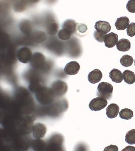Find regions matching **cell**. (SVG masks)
<instances>
[{
	"instance_id": "6da1fadb",
	"label": "cell",
	"mask_w": 135,
	"mask_h": 151,
	"mask_svg": "<svg viewBox=\"0 0 135 151\" xmlns=\"http://www.w3.org/2000/svg\"><path fill=\"white\" fill-rule=\"evenodd\" d=\"M97 96L106 99H110L112 95L113 87L107 82H101L97 88Z\"/></svg>"
},
{
	"instance_id": "7a4b0ae2",
	"label": "cell",
	"mask_w": 135,
	"mask_h": 151,
	"mask_svg": "<svg viewBox=\"0 0 135 151\" xmlns=\"http://www.w3.org/2000/svg\"><path fill=\"white\" fill-rule=\"evenodd\" d=\"M50 89L54 97H60L68 91V85L64 82L58 80L53 83Z\"/></svg>"
},
{
	"instance_id": "3957f363",
	"label": "cell",
	"mask_w": 135,
	"mask_h": 151,
	"mask_svg": "<svg viewBox=\"0 0 135 151\" xmlns=\"http://www.w3.org/2000/svg\"><path fill=\"white\" fill-rule=\"evenodd\" d=\"M38 90L36 95V98L38 102L43 104H46L52 101L54 96L50 89L42 88Z\"/></svg>"
},
{
	"instance_id": "277c9868",
	"label": "cell",
	"mask_w": 135,
	"mask_h": 151,
	"mask_svg": "<svg viewBox=\"0 0 135 151\" xmlns=\"http://www.w3.org/2000/svg\"><path fill=\"white\" fill-rule=\"evenodd\" d=\"M108 104L107 99L98 97L92 99L89 105V107L92 111H100L104 109Z\"/></svg>"
},
{
	"instance_id": "5b68a950",
	"label": "cell",
	"mask_w": 135,
	"mask_h": 151,
	"mask_svg": "<svg viewBox=\"0 0 135 151\" xmlns=\"http://www.w3.org/2000/svg\"><path fill=\"white\" fill-rule=\"evenodd\" d=\"M33 68L36 69H41L46 64V58L44 55L40 52H35L31 57L30 61Z\"/></svg>"
},
{
	"instance_id": "8992f818",
	"label": "cell",
	"mask_w": 135,
	"mask_h": 151,
	"mask_svg": "<svg viewBox=\"0 0 135 151\" xmlns=\"http://www.w3.org/2000/svg\"><path fill=\"white\" fill-rule=\"evenodd\" d=\"M32 52L30 48L23 47L20 48L17 52V58L20 62L26 64L31 60Z\"/></svg>"
},
{
	"instance_id": "52a82bcc",
	"label": "cell",
	"mask_w": 135,
	"mask_h": 151,
	"mask_svg": "<svg viewBox=\"0 0 135 151\" xmlns=\"http://www.w3.org/2000/svg\"><path fill=\"white\" fill-rule=\"evenodd\" d=\"M32 131L33 137L36 139H40L45 137L47 132V128L43 124L37 123L33 125Z\"/></svg>"
},
{
	"instance_id": "ba28073f",
	"label": "cell",
	"mask_w": 135,
	"mask_h": 151,
	"mask_svg": "<svg viewBox=\"0 0 135 151\" xmlns=\"http://www.w3.org/2000/svg\"><path fill=\"white\" fill-rule=\"evenodd\" d=\"M80 70V65L76 61H72L66 64L64 68L65 74L68 75H75L78 73Z\"/></svg>"
},
{
	"instance_id": "9c48e42d",
	"label": "cell",
	"mask_w": 135,
	"mask_h": 151,
	"mask_svg": "<svg viewBox=\"0 0 135 151\" xmlns=\"http://www.w3.org/2000/svg\"><path fill=\"white\" fill-rule=\"evenodd\" d=\"M118 41V35L113 32L109 33L106 35L104 42L106 47L108 48H112L116 45Z\"/></svg>"
},
{
	"instance_id": "30bf717a",
	"label": "cell",
	"mask_w": 135,
	"mask_h": 151,
	"mask_svg": "<svg viewBox=\"0 0 135 151\" xmlns=\"http://www.w3.org/2000/svg\"><path fill=\"white\" fill-rule=\"evenodd\" d=\"M95 28L97 31L107 35V33L111 30V27L108 22L104 21H98L96 22Z\"/></svg>"
},
{
	"instance_id": "8fae6325",
	"label": "cell",
	"mask_w": 135,
	"mask_h": 151,
	"mask_svg": "<svg viewBox=\"0 0 135 151\" xmlns=\"http://www.w3.org/2000/svg\"><path fill=\"white\" fill-rule=\"evenodd\" d=\"M103 75L100 70L95 69L89 73L88 75V80L92 84H96L101 80Z\"/></svg>"
},
{
	"instance_id": "7c38bea8",
	"label": "cell",
	"mask_w": 135,
	"mask_h": 151,
	"mask_svg": "<svg viewBox=\"0 0 135 151\" xmlns=\"http://www.w3.org/2000/svg\"><path fill=\"white\" fill-rule=\"evenodd\" d=\"M118 113H120V107L115 103L110 104L106 108V115L109 119L115 118Z\"/></svg>"
},
{
	"instance_id": "4fadbf2b",
	"label": "cell",
	"mask_w": 135,
	"mask_h": 151,
	"mask_svg": "<svg viewBox=\"0 0 135 151\" xmlns=\"http://www.w3.org/2000/svg\"><path fill=\"white\" fill-rule=\"evenodd\" d=\"M130 25V20L127 17L118 18L115 23V26L118 30H124Z\"/></svg>"
},
{
	"instance_id": "5bb4252c",
	"label": "cell",
	"mask_w": 135,
	"mask_h": 151,
	"mask_svg": "<svg viewBox=\"0 0 135 151\" xmlns=\"http://www.w3.org/2000/svg\"><path fill=\"white\" fill-rule=\"evenodd\" d=\"M77 23L74 20L68 19L63 23L62 28L66 29L70 32L72 34H73L77 30Z\"/></svg>"
},
{
	"instance_id": "9a60e30c",
	"label": "cell",
	"mask_w": 135,
	"mask_h": 151,
	"mask_svg": "<svg viewBox=\"0 0 135 151\" xmlns=\"http://www.w3.org/2000/svg\"><path fill=\"white\" fill-rule=\"evenodd\" d=\"M131 47V42L125 38L120 40L116 44V48L120 52H126L128 51Z\"/></svg>"
},
{
	"instance_id": "2e32d148",
	"label": "cell",
	"mask_w": 135,
	"mask_h": 151,
	"mask_svg": "<svg viewBox=\"0 0 135 151\" xmlns=\"http://www.w3.org/2000/svg\"><path fill=\"white\" fill-rule=\"evenodd\" d=\"M109 77L113 82L116 83H121L123 79V75L121 71L116 69H113L110 71L109 73Z\"/></svg>"
},
{
	"instance_id": "e0dca14e",
	"label": "cell",
	"mask_w": 135,
	"mask_h": 151,
	"mask_svg": "<svg viewBox=\"0 0 135 151\" xmlns=\"http://www.w3.org/2000/svg\"><path fill=\"white\" fill-rule=\"evenodd\" d=\"M123 80L128 84H133L135 82V74L131 70H126L123 74Z\"/></svg>"
},
{
	"instance_id": "ac0fdd59",
	"label": "cell",
	"mask_w": 135,
	"mask_h": 151,
	"mask_svg": "<svg viewBox=\"0 0 135 151\" xmlns=\"http://www.w3.org/2000/svg\"><path fill=\"white\" fill-rule=\"evenodd\" d=\"M59 28V25L55 21H51L47 26L48 33L50 35H54L57 33Z\"/></svg>"
},
{
	"instance_id": "d6986e66",
	"label": "cell",
	"mask_w": 135,
	"mask_h": 151,
	"mask_svg": "<svg viewBox=\"0 0 135 151\" xmlns=\"http://www.w3.org/2000/svg\"><path fill=\"white\" fill-rule=\"evenodd\" d=\"M134 62L133 58L129 55H123L120 60L121 65L125 67H129L133 65Z\"/></svg>"
},
{
	"instance_id": "ffe728a7",
	"label": "cell",
	"mask_w": 135,
	"mask_h": 151,
	"mask_svg": "<svg viewBox=\"0 0 135 151\" xmlns=\"http://www.w3.org/2000/svg\"><path fill=\"white\" fill-rule=\"evenodd\" d=\"M120 116L123 119L130 120L134 116L133 111L130 109L125 108L120 111Z\"/></svg>"
},
{
	"instance_id": "44dd1931",
	"label": "cell",
	"mask_w": 135,
	"mask_h": 151,
	"mask_svg": "<svg viewBox=\"0 0 135 151\" xmlns=\"http://www.w3.org/2000/svg\"><path fill=\"white\" fill-rule=\"evenodd\" d=\"M125 141L129 145L135 144V129H132L126 133Z\"/></svg>"
},
{
	"instance_id": "7402d4cb",
	"label": "cell",
	"mask_w": 135,
	"mask_h": 151,
	"mask_svg": "<svg viewBox=\"0 0 135 151\" xmlns=\"http://www.w3.org/2000/svg\"><path fill=\"white\" fill-rule=\"evenodd\" d=\"M73 34L66 29L62 28L58 33V36L59 39L62 40H69Z\"/></svg>"
},
{
	"instance_id": "603a6c76",
	"label": "cell",
	"mask_w": 135,
	"mask_h": 151,
	"mask_svg": "<svg viewBox=\"0 0 135 151\" xmlns=\"http://www.w3.org/2000/svg\"><path fill=\"white\" fill-rule=\"evenodd\" d=\"M126 33L128 36L133 37L135 35V23H131L126 29Z\"/></svg>"
},
{
	"instance_id": "cb8c5ba5",
	"label": "cell",
	"mask_w": 135,
	"mask_h": 151,
	"mask_svg": "<svg viewBox=\"0 0 135 151\" xmlns=\"http://www.w3.org/2000/svg\"><path fill=\"white\" fill-rule=\"evenodd\" d=\"M126 9L132 13H135V0H129L126 4Z\"/></svg>"
},
{
	"instance_id": "d4e9b609",
	"label": "cell",
	"mask_w": 135,
	"mask_h": 151,
	"mask_svg": "<svg viewBox=\"0 0 135 151\" xmlns=\"http://www.w3.org/2000/svg\"><path fill=\"white\" fill-rule=\"evenodd\" d=\"M106 35L98 32L97 30L94 31V36L95 38V40L100 42H104V38H105Z\"/></svg>"
},
{
	"instance_id": "484cf974",
	"label": "cell",
	"mask_w": 135,
	"mask_h": 151,
	"mask_svg": "<svg viewBox=\"0 0 135 151\" xmlns=\"http://www.w3.org/2000/svg\"><path fill=\"white\" fill-rule=\"evenodd\" d=\"M77 30L80 33H85L87 31V27L86 25L83 24H81L77 26Z\"/></svg>"
},
{
	"instance_id": "4316f807",
	"label": "cell",
	"mask_w": 135,
	"mask_h": 151,
	"mask_svg": "<svg viewBox=\"0 0 135 151\" xmlns=\"http://www.w3.org/2000/svg\"><path fill=\"white\" fill-rule=\"evenodd\" d=\"M104 151H118V147L115 145H111L110 146H108L107 147L105 148L104 150Z\"/></svg>"
},
{
	"instance_id": "83f0119b",
	"label": "cell",
	"mask_w": 135,
	"mask_h": 151,
	"mask_svg": "<svg viewBox=\"0 0 135 151\" xmlns=\"http://www.w3.org/2000/svg\"><path fill=\"white\" fill-rule=\"evenodd\" d=\"M122 151H135V147L133 146H128L125 149L122 150Z\"/></svg>"
},
{
	"instance_id": "f1b7e54d",
	"label": "cell",
	"mask_w": 135,
	"mask_h": 151,
	"mask_svg": "<svg viewBox=\"0 0 135 151\" xmlns=\"http://www.w3.org/2000/svg\"><path fill=\"white\" fill-rule=\"evenodd\" d=\"M40 1V0H28V1H29L30 3H36Z\"/></svg>"
},
{
	"instance_id": "f546056e",
	"label": "cell",
	"mask_w": 135,
	"mask_h": 151,
	"mask_svg": "<svg viewBox=\"0 0 135 151\" xmlns=\"http://www.w3.org/2000/svg\"></svg>"
}]
</instances>
